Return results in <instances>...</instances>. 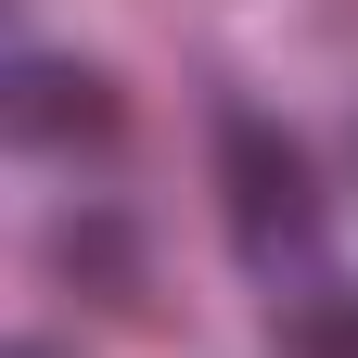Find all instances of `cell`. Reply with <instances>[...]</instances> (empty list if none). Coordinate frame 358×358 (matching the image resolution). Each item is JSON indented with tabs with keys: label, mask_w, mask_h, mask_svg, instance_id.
<instances>
[{
	"label": "cell",
	"mask_w": 358,
	"mask_h": 358,
	"mask_svg": "<svg viewBox=\"0 0 358 358\" xmlns=\"http://www.w3.org/2000/svg\"><path fill=\"white\" fill-rule=\"evenodd\" d=\"M217 192H231V256L256 282H294V268H320V166L282 115L231 103L217 115Z\"/></svg>",
	"instance_id": "6da1fadb"
},
{
	"label": "cell",
	"mask_w": 358,
	"mask_h": 358,
	"mask_svg": "<svg viewBox=\"0 0 358 358\" xmlns=\"http://www.w3.org/2000/svg\"><path fill=\"white\" fill-rule=\"evenodd\" d=\"M115 128V77L77 64V52H13L0 64V141H38V154H77Z\"/></svg>",
	"instance_id": "7a4b0ae2"
},
{
	"label": "cell",
	"mask_w": 358,
	"mask_h": 358,
	"mask_svg": "<svg viewBox=\"0 0 358 358\" xmlns=\"http://www.w3.org/2000/svg\"><path fill=\"white\" fill-rule=\"evenodd\" d=\"M0 358H77V345H52V333H0Z\"/></svg>",
	"instance_id": "3957f363"
},
{
	"label": "cell",
	"mask_w": 358,
	"mask_h": 358,
	"mask_svg": "<svg viewBox=\"0 0 358 358\" xmlns=\"http://www.w3.org/2000/svg\"><path fill=\"white\" fill-rule=\"evenodd\" d=\"M320 345H333V358H358V307H345V320H320Z\"/></svg>",
	"instance_id": "277c9868"
}]
</instances>
